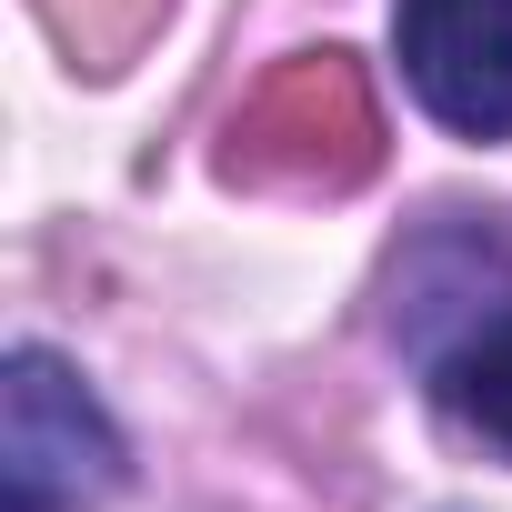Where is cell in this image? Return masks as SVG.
<instances>
[{
  "instance_id": "obj_2",
  "label": "cell",
  "mask_w": 512,
  "mask_h": 512,
  "mask_svg": "<svg viewBox=\"0 0 512 512\" xmlns=\"http://www.w3.org/2000/svg\"><path fill=\"white\" fill-rule=\"evenodd\" d=\"M392 51L452 141H512V0H402Z\"/></svg>"
},
{
  "instance_id": "obj_1",
  "label": "cell",
  "mask_w": 512,
  "mask_h": 512,
  "mask_svg": "<svg viewBox=\"0 0 512 512\" xmlns=\"http://www.w3.org/2000/svg\"><path fill=\"white\" fill-rule=\"evenodd\" d=\"M121 492V432L41 342L0 362V512H91Z\"/></svg>"
},
{
  "instance_id": "obj_3",
  "label": "cell",
  "mask_w": 512,
  "mask_h": 512,
  "mask_svg": "<svg viewBox=\"0 0 512 512\" xmlns=\"http://www.w3.org/2000/svg\"><path fill=\"white\" fill-rule=\"evenodd\" d=\"M432 392H442V412H452L472 442H492V452L512 462V312H502V322H482V332L442 362V382H432Z\"/></svg>"
}]
</instances>
